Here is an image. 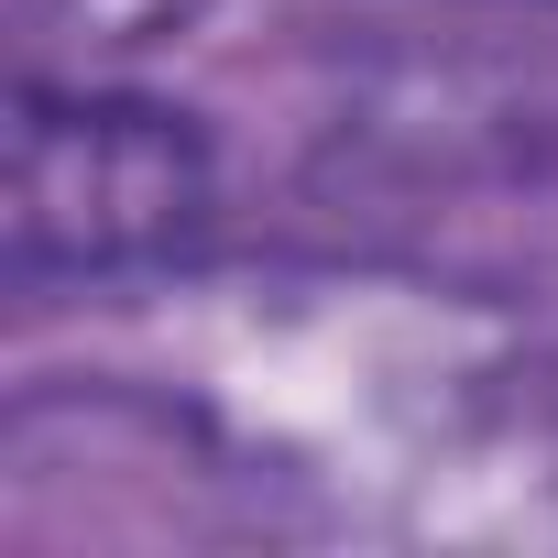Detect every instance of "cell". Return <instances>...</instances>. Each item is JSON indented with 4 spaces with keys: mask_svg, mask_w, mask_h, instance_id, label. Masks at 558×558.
I'll return each instance as SVG.
<instances>
[{
    "mask_svg": "<svg viewBox=\"0 0 558 558\" xmlns=\"http://www.w3.org/2000/svg\"><path fill=\"white\" fill-rule=\"evenodd\" d=\"M208 219V143L154 99H56L34 88L12 121V263L45 274H110L143 252H175Z\"/></svg>",
    "mask_w": 558,
    "mask_h": 558,
    "instance_id": "1",
    "label": "cell"
}]
</instances>
